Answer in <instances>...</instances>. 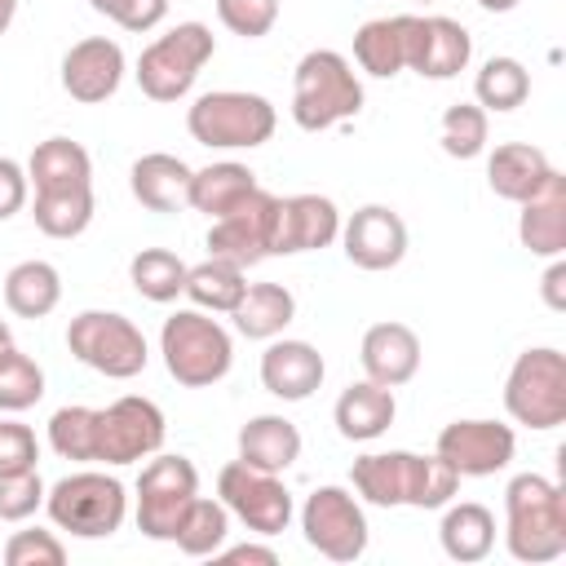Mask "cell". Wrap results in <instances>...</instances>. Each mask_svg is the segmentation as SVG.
<instances>
[{
	"mask_svg": "<svg viewBox=\"0 0 566 566\" xmlns=\"http://www.w3.org/2000/svg\"><path fill=\"white\" fill-rule=\"evenodd\" d=\"M349 482L358 491V500L376 504V509H442L455 500L460 491V473L433 451V455H416V451H367L354 460Z\"/></svg>",
	"mask_w": 566,
	"mask_h": 566,
	"instance_id": "cell-1",
	"label": "cell"
},
{
	"mask_svg": "<svg viewBox=\"0 0 566 566\" xmlns=\"http://www.w3.org/2000/svg\"><path fill=\"white\" fill-rule=\"evenodd\" d=\"M504 548L513 562L544 566L566 553V495L544 473H517L504 486Z\"/></svg>",
	"mask_w": 566,
	"mask_h": 566,
	"instance_id": "cell-2",
	"label": "cell"
},
{
	"mask_svg": "<svg viewBox=\"0 0 566 566\" xmlns=\"http://www.w3.org/2000/svg\"><path fill=\"white\" fill-rule=\"evenodd\" d=\"M363 111V80L336 49H310L292 71V119L305 133H327Z\"/></svg>",
	"mask_w": 566,
	"mask_h": 566,
	"instance_id": "cell-3",
	"label": "cell"
},
{
	"mask_svg": "<svg viewBox=\"0 0 566 566\" xmlns=\"http://www.w3.org/2000/svg\"><path fill=\"white\" fill-rule=\"evenodd\" d=\"M186 128L208 150H256L274 137L279 111L270 97L248 88H212L199 93L186 111Z\"/></svg>",
	"mask_w": 566,
	"mask_h": 566,
	"instance_id": "cell-4",
	"label": "cell"
},
{
	"mask_svg": "<svg viewBox=\"0 0 566 566\" xmlns=\"http://www.w3.org/2000/svg\"><path fill=\"white\" fill-rule=\"evenodd\" d=\"M159 354H164V367L177 385L208 389V385L226 380V371L234 363V340L208 310L190 305V310H177V314L164 318Z\"/></svg>",
	"mask_w": 566,
	"mask_h": 566,
	"instance_id": "cell-5",
	"label": "cell"
},
{
	"mask_svg": "<svg viewBox=\"0 0 566 566\" xmlns=\"http://www.w3.org/2000/svg\"><path fill=\"white\" fill-rule=\"evenodd\" d=\"M44 513L57 531H71L75 539H106L128 517V491L106 469H80L44 491Z\"/></svg>",
	"mask_w": 566,
	"mask_h": 566,
	"instance_id": "cell-6",
	"label": "cell"
},
{
	"mask_svg": "<svg viewBox=\"0 0 566 566\" xmlns=\"http://www.w3.org/2000/svg\"><path fill=\"white\" fill-rule=\"evenodd\" d=\"M212 53H217V35L208 22H177L142 49L133 71L137 88L150 102H181L195 88L199 71L212 62Z\"/></svg>",
	"mask_w": 566,
	"mask_h": 566,
	"instance_id": "cell-7",
	"label": "cell"
},
{
	"mask_svg": "<svg viewBox=\"0 0 566 566\" xmlns=\"http://www.w3.org/2000/svg\"><path fill=\"white\" fill-rule=\"evenodd\" d=\"M66 349L106 380H133L150 363V345L128 314L84 310L66 323Z\"/></svg>",
	"mask_w": 566,
	"mask_h": 566,
	"instance_id": "cell-8",
	"label": "cell"
},
{
	"mask_svg": "<svg viewBox=\"0 0 566 566\" xmlns=\"http://www.w3.org/2000/svg\"><path fill=\"white\" fill-rule=\"evenodd\" d=\"M504 411L544 433L566 420V354L553 345H531L513 358L504 376Z\"/></svg>",
	"mask_w": 566,
	"mask_h": 566,
	"instance_id": "cell-9",
	"label": "cell"
},
{
	"mask_svg": "<svg viewBox=\"0 0 566 566\" xmlns=\"http://www.w3.org/2000/svg\"><path fill=\"white\" fill-rule=\"evenodd\" d=\"M199 495V469L186 455H146L137 473V531L146 539H177L186 509Z\"/></svg>",
	"mask_w": 566,
	"mask_h": 566,
	"instance_id": "cell-10",
	"label": "cell"
},
{
	"mask_svg": "<svg viewBox=\"0 0 566 566\" xmlns=\"http://www.w3.org/2000/svg\"><path fill=\"white\" fill-rule=\"evenodd\" d=\"M164 433H168L164 411L142 394H124L111 407H97L93 464H106V469L137 464V460H146L164 447Z\"/></svg>",
	"mask_w": 566,
	"mask_h": 566,
	"instance_id": "cell-11",
	"label": "cell"
},
{
	"mask_svg": "<svg viewBox=\"0 0 566 566\" xmlns=\"http://www.w3.org/2000/svg\"><path fill=\"white\" fill-rule=\"evenodd\" d=\"M301 535L314 553H323L327 562H358L367 553V513L358 504L354 491L327 482V486H314L301 504Z\"/></svg>",
	"mask_w": 566,
	"mask_h": 566,
	"instance_id": "cell-12",
	"label": "cell"
},
{
	"mask_svg": "<svg viewBox=\"0 0 566 566\" xmlns=\"http://www.w3.org/2000/svg\"><path fill=\"white\" fill-rule=\"evenodd\" d=\"M217 500L230 509V517H239L248 531L256 535H279L292 526V491L283 486L279 473H265V469H252L243 460H230L221 473H217Z\"/></svg>",
	"mask_w": 566,
	"mask_h": 566,
	"instance_id": "cell-13",
	"label": "cell"
},
{
	"mask_svg": "<svg viewBox=\"0 0 566 566\" xmlns=\"http://www.w3.org/2000/svg\"><path fill=\"white\" fill-rule=\"evenodd\" d=\"M398 31H402L407 71H416L424 80H451L473 57V35L455 18H442V13H429V18L398 13Z\"/></svg>",
	"mask_w": 566,
	"mask_h": 566,
	"instance_id": "cell-14",
	"label": "cell"
},
{
	"mask_svg": "<svg viewBox=\"0 0 566 566\" xmlns=\"http://www.w3.org/2000/svg\"><path fill=\"white\" fill-rule=\"evenodd\" d=\"M274 212H279V195L256 186L243 203H234L230 212L212 217V226H208V256L234 261L239 270L265 261L270 248H274Z\"/></svg>",
	"mask_w": 566,
	"mask_h": 566,
	"instance_id": "cell-15",
	"label": "cell"
},
{
	"mask_svg": "<svg viewBox=\"0 0 566 566\" xmlns=\"http://www.w3.org/2000/svg\"><path fill=\"white\" fill-rule=\"evenodd\" d=\"M460 478H491L513 464L517 433L500 420H451L433 447Z\"/></svg>",
	"mask_w": 566,
	"mask_h": 566,
	"instance_id": "cell-16",
	"label": "cell"
},
{
	"mask_svg": "<svg viewBox=\"0 0 566 566\" xmlns=\"http://www.w3.org/2000/svg\"><path fill=\"white\" fill-rule=\"evenodd\" d=\"M124 71H128V57L119 40H106V35H84L62 53V88L71 93V102H84V106L115 97L124 84Z\"/></svg>",
	"mask_w": 566,
	"mask_h": 566,
	"instance_id": "cell-17",
	"label": "cell"
},
{
	"mask_svg": "<svg viewBox=\"0 0 566 566\" xmlns=\"http://www.w3.org/2000/svg\"><path fill=\"white\" fill-rule=\"evenodd\" d=\"M340 243L358 270L380 274L407 256V221L389 203H363L349 221H340Z\"/></svg>",
	"mask_w": 566,
	"mask_h": 566,
	"instance_id": "cell-18",
	"label": "cell"
},
{
	"mask_svg": "<svg viewBox=\"0 0 566 566\" xmlns=\"http://www.w3.org/2000/svg\"><path fill=\"white\" fill-rule=\"evenodd\" d=\"M340 239V212L327 195H287L274 212V248L270 256L318 252Z\"/></svg>",
	"mask_w": 566,
	"mask_h": 566,
	"instance_id": "cell-19",
	"label": "cell"
},
{
	"mask_svg": "<svg viewBox=\"0 0 566 566\" xmlns=\"http://www.w3.org/2000/svg\"><path fill=\"white\" fill-rule=\"evenodd\" d=\"M323 376H327V363L310 340L274 336L261 354V385L283 402H305L323 385Z\"/></svg>",
	"mask_w": 566,
	"mask_h": 566,
	"instance_id": "cell-20",
	"label": "cell"
},
{
	"mask_svg": "<svg viewBox=\"0 0 566 566\" xmlns=\"http://www.w3.org/2000/svg\"><path fill=\"white\" fill-rule=\"evenodd\" d=\"M358 363H363L367 380H376L385 389H398V385H407L420 371V336L407 323H394V318L371 323L363 332Z\"/></svg>",
	"mask_w": 566,
	"mask_h": 566,
	"instance_id": "cell-21",
	"label": "cell"
},
{
	"mask_svg": "<svg viewBox=\"0 0 566 566\" xmlns=\"http://www.w3.org/2000/svg\"><path fill=\"white\" fill-rule=\"evenodd\" d=\"M517 208H522L517 212V239H522V248L531 256H544V261L562 256L566 252V172L553 168V177L531 199H522Z\"/></svg>",
	"mask_w": 566,
	"mask_h": 566,
	"instance_id": "cell-22",
	"label": "cell"
},
{
	"mask_svg": "<svg viewBox=\"0 0 566 566\" xmlns=\"http://www.w3.org/2000/svg\"><path fill=\"white\" fill-rule=\"evenodd\" d=\"M190 172L195 168L186 159L168 150H150L128 168V186L146 212H181L190 208Z\"/></svg>",
	"mask_w": 566,
	"mask_h": 566,
	"instance_id": "cell-23",
	"label": "cell"
},
{
	"mask_svg": "<svg viewBox=\"0 0 566 566\" xmlns=\"http://www.w3.org/2000/svg\"><path fill=\"white\" fill-rule=\"evenodd\" d=\"M398 416V402H394V389L376 385V380H354L349 389H340L336 407H332V420H336V433L345 442H376Z\"/></svg>",
	"mask_w": 566,
	"mask_h": 566,
	"instance_id": "cell-24",
	"label": "cell"
},
{
	"mask_svg": "<svg viewBox=\"0 0 566 566\" xmlns=\"http://www.w3.org/2000/svg\"><path fill=\"white\" fill-rule=\"evenodd\" d=\"M553 177V164L539 146L531 142H500L491 155H486V186L509 199V203H522L531 199L544 181Z\"/></svg>",
	"mask_w": 566,
	"mask_h": 566,
	"instance_id": "cell-25",
	"label": "cell"
},
{
	"mask_svg": "<svg viewBox=\"0 0 566 566\" xmlns=\"http://www.w3.org/2000/svg\"><path fill=\"white\" fill-rule=\"evenodd\" d=\"M27 181L35 195H57V190H88L93 186V159L80 142L71 137H44L31 159H27Z\"/></svg>",
	"mask_w": 566,
	"mask_h": 566,
	"instance_id": "cell-26",
	"label": "cell"
},
{
	"mask_svg": "<svg viewBox=\"0 0 566 566\" xmlns=\"http://www.w3.org/2000/svg\"><path fill=\"white\" fill-rule=\"evenodd\" d=\"M438 544L451 562L473 566L486 562L495 548V513L478 500H460V504H442V522H438Z\"/></svg>",
	"mask_w": 566,
	"mask_h": 566,
	"instance_id": "cell-27",
	"label": "cell"
},
{
	"mask_svg": "<svg viewBox=\"0 0 566 566\" xmlns=\"http://www.w3.org/2000/svg\"><path fill=\"white\" fill-rule=\"evenodd\" d=\"M239 460L252 469H265V473H287L301 460V429L274 411L252 416L239 429Z\"/></svg>",
	"mask_w": 566,
	"mask_h": 566,
	"instance_id": "cell-28",
	"label": "cell"
},
{
	"mask_svg": "<svg viewBox=\"0 0 566 566\" xmlns=\"http://www.w3.org/2000/svg\"><path fill=\"white\" fill-rule=\"evenodd\" d=\"M230 318H234L239 336H248V340H274L296 318V296L283 283H248L243 296H239V305L230 310Z\"/></svg>",
	"mask_w": 566,
	"mask_h": 566,
	"instance_id": "cell-29",
	"label": "cell"
},
{
	"mask_svg": "<svg viewBox=\"0 0 566 566\" xmlns=\"http://www.w3.org/2000/svg\"><path fill=\"white\" fill-rule=\"evenodd\" d=\"M57 301H62V274L49 261L31 256L4 274V305L18 318H49L57 310Z\"/></svg>",
	"mask_w": 566,
	"mask_h": 566,
	"instance_id": "cell-30",
	"label": "cell"
},
{
	"mask_svg": "<svg viewBox=\"0 0 566 566\" xmlns=\"http://www.w3.org/2000/svg\"><path fill=\"white\" fill-rule=\"evenodd\" d=\"M256 186L261 181H256V172L248 164L221 159V164H208V168H195L190 172V208L195 212H208V217H221L234 203H243Z\"/></svg>",
	"mask_w": 566,
	"mask_h": 566,
	"instance_id": "cell-31",
	"label": "cell"
},
{
	"mask_svg": "<svg viewBox=\"0 0 566 566\" xmlns=\"http://www.w3.org/2000/svg\"><path fill=\"white\" fill-rule=\"evenodd\" d=\"M531 97V71L517 62V57H509V53H495V57H486L482 66H478V75H473V102L491 115H504V111H517L522 102Z\"/></svg>",
	"mask_w": 566,
	"mask_h": 566,
	"instance_id": "cell-32",
	"label": "cell"
},
{
	"mask_svg": "<svg viewBox=\"0 0 566 566\" xmlns=\"http://www.w3.org/2000/svg\"><path fill=\"white\" fill-rule=\"evenodd\" d=\"M248 279L234 261H221V256H208L199 265H186V292L195 310H208V314H230L243 296Z\"/></svg>",
	"mask_w": 566,
	"mask_h": 566,
	"instance_id": "cell-33",
	"label": "cell"
},
{
	"mask_svg": "<svg viewBox=\"0 0 566 566\" xmlns=\"http://www.w3.org/2000/svg\"><path fill=\"white\" fill-rule=\"evenodd\" d=\"M354 62H358V71H367L376 80H394L398 71H407L398 13L394 18H371L354 31Z\"/></svg>",
	"mask_w": 566,
	"mask_h": 566,
	"instance_id": "cell-34",
	"label": "cell"
},
{
	"mask_svg": "<svg viewBox=\"0 0 566 566\" xmlns=\"http://www.w3.org/2000/svg\"><path fill=\"white\" fill-rule=\"evenodd\" d=\"M128 283L137 287V296H146L155 305H168L186 292V261L168 248H142L128 261Z\"/></svg>",
	"mask_w": 566,
	"mask_h": 566,
	"instance_id": "cell-35",
	"label": "cell"
},
{
	"mask_svg": "<svg viewBox=\"0 0 566 566\" xmlns=\"http://www.w3.org/2000/svg\"><path fill=\"white\" fill-rule=\"evenodd\" d=\"M31 217L40 234L49 239H80L93 226V186L88 190H57V195H35Z\"/></svg>",
	"mask_w": 566,
	"mask_h": 566,
	"instance_id": "cell-36",
	"label": "cell"
},
{
	"mask_svg": "<svg viewBox=\"0 0 566 566\" xmlns=\"http://www.w3.org/2000/svg\"><path fill=\"white\" fill-rule=\"evenodd\" d=\"M226 539H230V509H226L221 500L195 495V504L186 509V517H181L172 544H177L186 557H212Z\"/></svg>",
	"mask_w": 566,
	"mask_h": 566,
	"instance_id": "cell-37",
	"label": "cell"
},
{
	"mask_svg": "<svg viewBox=\"0 0 566 566\" xmlns=\"http://www.w3.org/2000/svg\"><path fill=\"white\" fill-rule=\"evenodd\" d=\"M44 398V367L18 345L0 349V411H27Z\"/></svg>",
	"mask_w": 566,
	"mask_h": 566,
	"instance_id": "cell-38",
	"label": "cell"
},
{
	"mask_svg": "<svg viewBox=\"0 0 566 566\" xmlns=\"http://www.w3.org/2000/svg\"><path fill=\"white\" fill-rule=\"evenodd\" d=\"M442 150L451 155V159H478L482 150H486V142H491V119H486V111L478 106V102H451L447 111H442Z\"/></svg>",
	"mask_w": 566,
	"mask_h": 566,
	"instance_id": "cell-39",
	"label": "cell"
},
{
	"mask_svg": "<svg viewBox=\"0 0 566 566\" xmlns=\"http://www.w3.org/2000/svg\"><path fill=\"white\" fill-rule=\"evenodd\" d=\"M93 424H97V407H57L49 416V447L62 460L75 464H93Z\"/></svg>",
	"mask_w": 566,
	"mask_h": 566,
	"instance_id": "cell-40",
	"label": "cell"
},
{
	"mask_svg": "<svg viewBox=\"0 0 566 566\" xmlns=\"http://www.w3.org/2000/svg\"><path fill=\"white\" fill-rule=\"evenodd\" d=\"M4 562L9 566H62L66 544L44 526H27V531H13L4 539Z\"/></svg>",
	"mask_w": 566,
	"mask_h": 566,
	"instance_id": "cell-41",
	"label": "cell"
},
{
	"mask_svg": "<svg viewBox=\"0 0 566 566\" xmlns=\"http://www.w3.org/2000/svg\"><path fill=\"white\" fill-rule=\"evenodd\" d=\"M217 18L230 35L261 40L279 22V0H217Z\"/></svg>",
	"mask_w": 566,
	"mask_h": 566,
	"instance_id": "cell-42",
	"label": "cell"
},
{
	"mask_svg": "<svg viewBox=\"0 0 566 566\" xmlns=\"http://www.w3.org/2000/svg\"><path fill=\"white\" fill-rule=\"evenodd\" d=\"M44 478L35 469L27 473H0V522H27L35 509H44Z\"/></svg>",
	"mask_w": 566,
	"mask_h": 566,
	"instance_id": "cell-43",
	"label": "cell"
},
{
	"mask_svg": "<svg viewBox=\"0 0 566 566\" xmlns=\"http://www.w3.org/2000/svg\"><path fill=\"white\" fill-rule=\"evenodd\" d=\"M88 4L133 35H146L168 18V0H88Z\"/></svg>",
	"mask_w": 566,
	"mask_h": 566,
	"instance_id": "cell-44",
	"label": "cell"
},
{
	"mask_svg": "<svg viewBox=\"0 0 566 566\" xmlns=\"http://www.w3.org/2000/svg\"><path fill=\"white\" fill-rule=\"evenodd\" d=\"M40 464V442L27 424L0 420V473H27Z\"/></svg>",
	"mask_w": 566,
	"mask_h": 566,
	"instance_id": "cell-45",
	"label": "cell"
},
{
	"mask_svg": "<svg viewBox=\"0 0 566 566\" xmlns=\"http://www.w3.org/2000/svg\"><path fill=\"white\" fill-rule=\"evenodd\" d=\"M27 195H31V181H27V168L9 155H0V221L18 217L27 208Z\"/></svg>",
	"mask_w": 566,
	"mask_h": 566,
	"instance_id": "cell-46",
	"label": "cell"
},
{
	"mask_svg": "<svg viewBox=\"0 0 566 566\" xmlns=\"http://www.w3.org/2000/svg\"><path fill=\"white\" fill-rule=\"evenodd\" d=\"M212 557H221L226 566H243V562H252V566H279V553L270 544H234V548L221 544Z\"/></svg>",
	"mask_w": 566,
	"mask_h": 566,
	"instance_id": "cell-47",
	"label": "cell"
},
{
	"mask_svg": "<svg viewBox=\"0 0 566 566\" xmlns=\"http://www.w3.org/2000/svg\"><path fill=\"white\" fill-rule=\"evenodd\" d=\"M539 292H544V305L548 310H566V261L562 256L548 261V270L539 279Z\"/></svg>",
	"mask_w": 566,
	"mask_h": 566,
	"instance_id": "cell-48",
	"label": "cell"
},
{
	"mask_svg": "<svg viewBox=\"0 0 566 566\" xmlns=\"http://www.w3.org/2000/svg\"><path fill=\"white\" fill-rule=\"evenodd\" d=\"M13 18H18V0H0V35L13 27Z\"/></svg>",
	"mask_w": 566,
	"mask_h": 566,
	"instance_id": "cell-49",
	"label": "cell"
},
{
	"mask_svg": "<svg viewBox=\"0 0 566 566\" xmlns=\"http://www.w3.org/2000/svg\"><path fill=\"white\" fill-rule=\"evenodd\" d=\"M522 0H478V9H486V13H509V9H517Z\"/></svg>",
	"mask_w": 566,
	"mask_h": 566,
	"instance_id": "cell-50",
	"label": "cell"
},
{
	"mask_svg": "<svg viewBox=\"0 0 566 566\" xmlns=\"http://www.w3.org/2000/svg\"><path fill=\"white\" fill-rule=\"evenodd\" d=\"M4 345H13V332H9V323L0 318V349H4Z\"/></svg>",
	"mask_w": 566,
	"mask_h": 566,
	"instance_id": "cell-51",
	"label": "cell"
},
{
	"mask_svg": "<svg viewBox=\"0 0 566 566\" xmlns=\"http://www.w3.org/2000/svg\"><path fill=\"white\" fill-rule=\"evenodd\" d=\"M424 4H429V0H424Z\"/></svg>",
	"mask_w": 566,
	"mask_h": 566,
	"instance_id": "cell-52",
	"label": "cell"
}]
</instances>
